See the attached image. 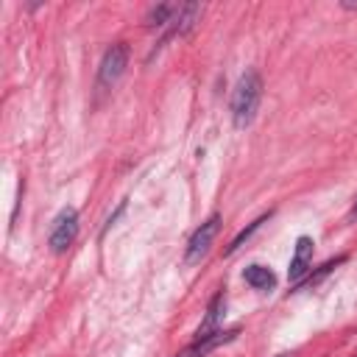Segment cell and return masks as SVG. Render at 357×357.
Instances as JSON below:
<instances>
[{
  "mask_svg": "<svg viewBox=\"0 0 357 357\" xmlns=\"http://www.w3.org/2000/svg\"><path fill=\"white\" fill-rule=\"evenodd\" d=\"M237 335H240L237 326H234V329H218V332H212V335H201V337H195L190 346H184V349H181L178 354H173V357H206V354L215 351L218 346L231 343Z\"/></svg>",
  "mask_w": 357,
  "mask_h": 357,
  "instance_id": "cell-6",
  "label": "cell"
},
{
  "mask_svg": "<svg viewBox=\"0 0 357 357\" xmlns=\"http://www.w3.org/2000/svg\"><path fill=\"white\" fill-rule=\"evenodd\" d=\"M312 251H315L312 237L301 234V237L296 240V245H293V257H290V265H287V279H290L293 284H298V282L310 273V268H312Z\"/></svg>",
  "mask_w": 357,
  "mask_h": 357,
  "instance_id": "cell-7",
  "label": "cell"
},
{
  "mask_svg": "<svg viewBox=\"0 0 357 357\" xmlns=\"http://www.w3.org/2000/svg\"><path fill=\"white\" fill-rule=\"evenodd\" d=\"M271 215H273V212H265V215H259L257 220H251V223H248L243 231H237V234H234V240L229 243L226 254H234L237 248H243V243H248V240L254 237V231H259V229H262V223H268V220H271Z\"/></svg>",
  "mask_w": 357,
  "mask_h": 357,
  "instance_id": "cell-12",
  "label": "cell"
},
{
  "mask_svg": "<svg viewBox=\"0 0 357 357\" xmlns=\"http://www.w3.org/2000/svg\"><path fill=\"white\" fill-rule=\"evenodd\" d=\"M243 282L257 290V293H271L276 290V273L268 268V265H259V262H251L243 268Z\"/></svg>",
  "mask_w": 357,
  "mask_h": 357,
  "instance_id": "cell-9",
  "label": "cell"
},
{
  "mask_svg": "<svg viewBox=\"0 0 357 357\" xmlns=\"http://www.w3.org/2000/svg\"><path fill=\"white\" fill-rule=\"evenodd\" d=\"M201 14H204V6H201V3H178L176 17H173V22L167 25V31L159 33L156 47L165 45L167 39H173V36H187V33L195 28V22L201 20Z\"/></svg>",
  "mask_w": 357,
  "mask_h": 357,
  "instance_id": "cell-5",
  "label": "cell"
},
{
  "mask_svg": "<svg viewBox=\"0 0 357 357\" xmlns=\"http://www.w3.org/2000/svg\"><path fill=\"white\" fill-rule=\"evenodd\" d=\"M259 103H262V75L257 70H245L240 75V81H237V86L231 92V103H229L234 128L251 126L254 117H257Z\"/></svg>",
  "mask_w": 357,
  "mask_h": 357,
  "instance_id": "cell-1",
  "label": "cell"
},
{
  "mask_svg": "<svg viewBox=\"0 0 357 357\" xmlns=\"http://www.w3.org/2000/svg\"><path fill=\"white\" fill-rule=\"evenodd\" d=\"M351 215L357 218V198H354V206H351Z\"/></svg>",
  "mask_w": 357,
  "mask_h": 357,
  "instance_id": "cell-14",
  "label": "cell"
},
{
  "mask_svg": "<svg viewBox=\"0 0 357 357\" xmlns=\"http://www.w3.org/2000/svg\"><path fill=\"white\" fill-rule=\"evenodd\" d=\"M218 229H220V215L215 212V215H209V218L190 234L187 248H184V262H187V265H198V262L209 254L212 240L218 237Z\"/></svg>",
  "mask_w": 357,
  "mask_h": 357,
  "instance_id": "cell-4",
  "label": "cell"
},
{
  "mask_svg": "<svg viewBox=\"0 0 357 357\" xmlns=\"http://www.w3.org/2000/svg\"><path fill=\"white\" fill-rule=\"evenodd\" d=\"M343 262H346V257H343V254H340V257H335V259H326L324 265H318V271H315V273L310 271V273H307V276H304V279L296 284V290H310V287H315V284H318L324 276H329V273H332L337 265H343Z\"/></svg>",
  "mask_w": 357,
  "mask_h": 357,
  "instance_id": "cell-11",
  "label": "cell"
},
{
  "mask_svg": "<svg viewBox=\"0 0 357 357\" xmlns=\"http://www.w3.org/2000/svg\"><path fill=\"white\" fill-rule=\"evenodd\" d=\"M343 8H349V11H357V3H343Z\"/></svg>",
  "mask_w": 357,
  "mask_h": 357,
  "instance_id": "cell-13",
  "label": "cell"
},
{
  "mask_svg": "<svg viewBox=\"0 0 357 357\" xmlns=\"http://www.w3.org/2000/svg\"><path fill=\"white\" fill-rule=\"evenodd\" d=\"M78 237V209L75 206H64L53 223H50V231H47V245L53 254H64Z\"/></svg>",
  "mask_w": 357,
  "mask_h": 357,
  "instance_id": "cell-3",
  "label": "cell"
},
{
  "mask_svg": "<svg viewBox=\"0 0 357 357\" xmlns=\"http://www.w3.org/2000/svg\"><path fill=\"white\" fill-rule=\"evenodd\" d=\"M126 67H128V45H126V42H114V45H109L106 53H103V59H100V64H98V81H95V89H98V92L112 89V86L123 78Z\"/></svg>",
  "mask_w": 357,
  "mask_h": 357,
  "instance_id": "cell-2",
  "label": "cell"
},
{
  "mask_svg": "<svg viewBox=\"0 0 357 357\" xmlns=\"http://www.w3.org/2000/svg\"><path fill=\"white\" fill-rule=\"evenodd\" d=\"M176 8H178V3H156V6H151L148 14H145V28L165 33L167 25H170L173 17H176Z\"/></svg>",
  "mask_w": 357,
  "mask_h": 357,
  "instance_id": "cell-10",
  "label": "cell"
},
{
  "mask_svg": "<svg viewBox=\"0 0 357 357\" xmlns=\"http://www.w3.org/2000/svg\"><path fill=\"white\" fill-rule=\"evenodd\" d=\"M223 315H226V290L220 287V290L209 298V304H206V315H204V321H201V326H198L195 337L218 332V329H220V324H223Z\"/></svg>",
  "mask_w": 357,
  "mask_h": 357,
  "instance_id": "cell-8",
  "label": "cell"
}]
</instances>
